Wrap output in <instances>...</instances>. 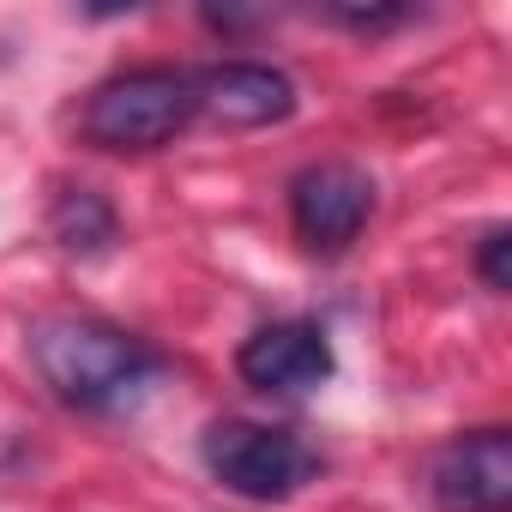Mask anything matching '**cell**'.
<instances>
[{
	"mask_svg": "<svg viewBox=\"0 0 512 512\" xmlns=\"http://www.w3.org/2000/svg\"><path fill=\"white\" fill-rule=\"evenodd\" d=\"M31 362H37L43 386L61 404L91 410V416L127 410L163 374V356L145 338H133V332H121L109 320H91V314H49V320H37L31 326Z\"/></svg>",
	"mask_w": 512,
	"mask_h": 512,
	"instance_id": "1",
	"label": "cell"
},
{
	"mask_svg": "<svg viewBox=\"0 0 512 512\" xmlns=\"http://www.w3.org/2000/svg\"><path fill=\"white\" fill-rule=\"evenodd\" d=\"M476 272H482V284H488L494 296L512 290V229H506V223H494V229L476 241Z\"/></svg>",
	"mask_w": 512,
	"mask_h": 512,
	"instance_id": "9",
	"label": "cell"
},
{
	"mask_svg": "<svg viewBox=\"0 0 512 512\" xmlns=\"http://www.w3.org/2000/svg\"><path fill=\"white\" fill-rule=\"evenodd\" d=\"M374 217V181L356 163H308L290 181V223L308 253H344Z\"/></svg>",
	"mask_w": 512,
	"mask_h": 512,
	"instance_id": "4",
	"label": "cell"
},
{
	"mask_svg": "<svg viewBox=\"0 0 512 512\" xmlns=\"http://www.w3.org/2000/svg\"><path fill=\"white\" fill-rule=\"evenodd\" d=\"M428 494L440 512H512V434L506 428L458 434L434 458Z\"/></svg>",
	"mask_w": 512,
	"mask_h": 512,
	"instance_id": "5",
	"label": "cell"
},
{
	"mask_svg": "<svg viewBox=\"0 0 512 512\" xmlns=\"http://www.w3.org/2000/svg\"><path fill=\"white\" fill-rule=\"evenodd\" d=\"M235 374L253 392H278V398L314 392L332 380V338L314 320H272L235 350Z\"/></svg>",
	"mask_w": 512,
	"mask_h": 512,
	"instance_id": "6",
	"label": "cell"
},
{
	"mask_svg": "<svg viewBox=\"0 0 512 512\" xmlns=\"http://www.w3.org/2000/svg\"><path fill=\"white\" fill-rule=\"evenodd\" d=\"M205 470L241 494V500H290L314 470L320 458L290 434V428H266V422H211L205 428Z\"/></svg>",
	"mask_w": 512,
	"mask_h": 512,
	"instance_id": "3",
	"label": "cell"
},
{
	"mask_svg": "<svg viewBox=\"0 0 512 512\" xmlns=\"http://www.w3.org/2000/svg\"><path fill=\"white\" fill-rule=\"evenodd\" d=\"M199 115L223 127H272L296 115V79L266 61H217L199 67Z\"/></svg>",
	"mask_w": 512,
	"mask_h": 512,
	"instance_id": "7",
	"label": "cell"
},
{
	"mask_svg": "<svg viewBox=\"0 0 512 512\" xmlns=\"http://www.w3.org/2000/svg\"><path fill=\"white\" fill-rule=\"evenodd\" d=\"M115 205L97 193V187H67L61 199H55V211H49V235L67 247V253H79V260H91V253H103L109 241H115Z\"/></svg>",
	"mask_w": 512,
	"mask_h": 512,
	"instance_id": "8",
	"label": "cell"
},
{
	"mask_svg": "<svg viewBox=\"0 0 512 512\" xmlns=\"http://www.w3.org/2000/svg\"><path fill=\"white\" fill-rule=\"evenodd\" d=\"M326 19L344 25V31H398V25H410L416 13H410V7H326Z\"/></svg>",
	"mask_w": 512,
	"mask_h": 512,
	"instance_id": "10",
	"label": "cell"
},
{
	"mask_svg": "<svg viewBox=\"0 0 512 512\" xmlns=\"http://www.w3.org/2000/svg\"><path fill=\"white\" fill-rule=\"evenodd\" d=\"M199 115L193 67H133L91 91L79 127L97 151H157Z\"/></svg>",
	"mask_w": 512,
	"mask_h": 512,
	"instance_id": "2",
	"label": "cell"
}]
</instances>
